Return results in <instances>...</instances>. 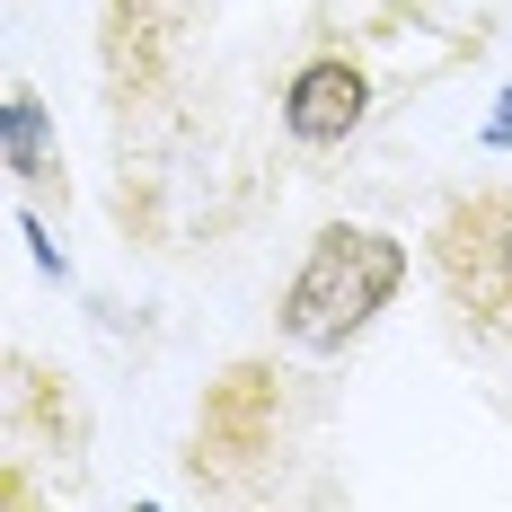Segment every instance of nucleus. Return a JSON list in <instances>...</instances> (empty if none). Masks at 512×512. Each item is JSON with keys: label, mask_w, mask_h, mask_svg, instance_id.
<instances>
[{"label": "nucleus", "mask_w": 512, "mask_h": 512, "mask_svg": "<svg viewBox=\"0 0 512 512\" xmlns=\"http://www.w3.org/2000/svg\"><path fill=\"white\" fill-rule=\"evenodd\" d=\"M433 265H442V292L460 301L468 327L512 336V186L460 195L433 230Z\"/></svg>", "instance_id": "2"}, {"label": "nucleus", "mask_w": 512, "mask_h": 512, "mask_svg": "<svg viewBox=\"0 0 512 512\" xmlns=\"http://www.w3.org/2000/svg\"><path fill=\"white\" fill-rule=\"evenodd\" d=\"M486 151H512V89L495 98V115H486Z\"/></svg>", "instance_id": "6"}, {"label": "nucleus", "mask_w": 512, "mask_h": 512, "mask_svg": "<svg viewBox=\"0 0 512 512\" xmlns=\"http://www.w3.org/2000/svg\"><path fill=\"white\" fill-rule=\"evenodd\" d=\"M398 283H407V239H389V230H371V221H327V230L309 239L301 274L283 283L274 327H283L301 354H345L362 327L398 301Z\"/></svg>", "instance_id": "1"}, {"label": "nucleus", "mask_w": 512, "mask_h": 512, "mask_svg": "<svg viewBox=\"0 0 512 512\" xmlns=\"http://www.w3.org/2000/svg\"><path fill=\"white\" fill-rule=\"evenodd\" d=\"M362 115H371V80H362V62H345V53H327V62L292 71V89H283V133L309 142V151L354 142Z\"/></svg>", "instance_id": "3"}, {"label": "nucleus", "mask_w": 512, "mask_h": 512, "mask_svg": "<svg viewBox=\"0 0 512 512\" xmlns=\"http://www.w3.org/2000/svg\"><path fill=\"white\" fill-rule=\"evenodd\" d=\"M265 433H274V380H265L256 362L221 371V389L204 398V442L221 451V460H239V451H256Z\"/></svg>", "instance_id": "4"}, {"label": "nucleus", "mask_w": 512, "mask_h": 512, "mask_svg": "<svg viewBox=\"0 0 512 512\" xmlns=\"http://www.w3.org/2000/svg\"><path fill=\"white\" fill-rule=\"evenodd\" d=\"M9 177H45V106H36V89H9Z\"/></svg>", "instance_id": "5"}]
</instances>
